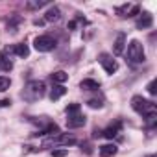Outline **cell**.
<instances>
[{
  "label": "cell",
  "instance_id": "6da1fadb",
  "mask_svg": "<svg viewBox=\"0 0 157 157\" xmlns=\"http://www.w3.org/2000/svg\"><path fill=\"white\" fill-rule=\"evenodd\" d=\"M131 107H133L135 113L142 115L144 120H146L150 126L155 124V118H157V105H155L153 102H150V100H146V98H142V96L137 94V96L131 98Z\"/></svg>",
  "mask_w": 157,
  "mask_h": 157
},
{
  "label": "cell",
  "instance_id": "7a4b0ae2",
  "mask_svg": "<svg viewBox=\"0 0 157 157\" xmlns=\"http://www.w3.org/2000/svg\"><path fill=\"white\" fill-rule=\"evenodd\" d=\"M44 93H46L44 82H41V80H30V82L24 85L21 96H22V100H26V102H37V100H41V98L44 96Z\"/></svg>",
  "mask_w": 157,
  "mask_h": 157
},
{
  "label": "cell",
  "instance_id": "3957f363",
  "mask_svg": "<svg viewBox=\"0 0 157 157\" xmlns=\"http://www.w3.org/2000/svg\"><path fill=\"white\" fill-rule=\"evenodd\" d=\"M144 59H146V54H144V48H142L140 41H131L128 44L126 61L129 65H140V63H144Z\"/></svg>",
  "mask_w": 157,
  "mask_h": 157
},
{
  "label": "cell",
  "instance_id": "277c9868",
  "mask_svg": "<svg viewBox=\"0 0 157 157\" xmlns=\"http://www.w3.org/2000/svg\"><path fill=\"white\" fill-rule=\"evenodd\" d=\"M72 144H76V137L74 135H61V133H57V135H52V139H48L44 144H43V148H50V146H72Z\"/></svg>",
  "mask_w": 157,
  "mask_h": 157
},
{
  "label": "cell",
  "instance_id": "5b68a950",
  "mask_svg": "<svg viewBox=\"0 0 157 157\" xmlns=\"http://www.w3.org/2000/svg\"><path fill=\"white\" fill-rule=\"evenodd\" d=\"M56 44H57V41L52 35H39L33 39V46L37 52H50L56 48Z\"/></svg>",
  "mask_w": 157,
  "mask_h": 157
},
{
  "label": "cell",
  "instance_id": "8992f818",
  "mask_svg": "<svg viewBox=\"0 0 157 157\" xmlns=\"http://www.w3.org/2000/svg\"><path fill=\"white\" fill-rule=\"evenodd\" d=\"M115 13L118 15V17H122V19H129V17H135V15H139L140 13V8L137 6V4H124V6H118V8H115Z\"/></svg>",
  "mask_w": 157,
  "mask_h": 157
},
{
  "label": "cell",
  "instance_id": "52a82bcc",
  "mask_svg": "<svg viewBox=\"0 0 157 157\" xmlns=\"http://www.w3.org/2000/svg\"><path fill=\"white\" fill-rule=\"evenodd\" d=\"M98 61H100V65L104 67V70L107 72V74H113V72H117L118 70V63L113 59V56H109V54H100L98 56Z\"/></svg>",
  "mask_w": 157,
  "mask_h": 157
},
{
  "label": "cell",
  "instance_id": "ba28073f",
  "mask_svg": "<svg viewBox=\"0 0 157 157\" xmlns=\"http://www.w3.org/2000/svg\"><path fill=\"white\" fill-rule=\"evenodd\" d=\"M85 122H87V117H85V115L74 113V115H68V118H67V128H70V129L82 128V126H85Z\"/></svg>",
  "mask_w": 157,
  "mask_h": 157
},
{
  "label": "cell",
  "instance_id": "9c48e42d",
  "mask_svg": "<svg viewBox=\"0 0 157 157\" xmlns=\"http://www.w3.org/2000/svg\"><path fill=\"white\" fill-rule=\"evenodd\" d=\"M140 17L137 19V30H148V28H151V24H153V17H151V13H148V11H144V13H139Z\"/></svg>",
  "mask_w": 157,
  "mask_h": 157
},
{
  "label": "cell",
  "instance_id": "30bf717a",
  "mask_svg": "<svg viewBox=\"0 0 157 157\" xmlns=\"http://www.w3.org/2000/svg\"><path fill=\"white\" fill-rule=\"evenodd\" d=\"M120 131H122V122H120V120H117L115 124L107 126V128H105L104 131H100V133H102V137H105V139H113V137H117Z\"/></svg>",
  "mask_w": 157,
  "mask_h": 157
},
{
  "label": "cell",
  "instance_id": "8fae6325",
  "mask_svg": "<svg viewBox=\"0 0 157 157\" xmlns=\"http://www.w3.org/2000/svg\"><path fill=\"white\" fill-rule=\"evenodd\" d=\"M124 46H126V33H118L113 43V52L117 56H120V54H124Z\"/></svg>",
  "mask_w": 157,
  "mask_h": 157
},
{
  "label": "cell",
  "instance_id": "7c38bea8",
  "mask_svg": "<svg viewBox=\"0 0 157 157\" xmlns=\"http://www.w3.org/2000/svg\"><path fill=\"white\" fill-rule=\"evenodd\" d=\"M61 19V11H59V8H56V6H52L48 11H46V15H44V21L46 22H56V21H59Z\"/></svg>",
  "mask_w": 157,
  "mask_h": 157
},
{
  "label": "cell",
  "instance_id": "4fadbf2b",
  "mask_svg": "<svg viewBox=\"0 0 157 157\" xmlns=\"http://www.w3.org/2000/svg\"><path fill=\"white\" fill-rule=\"evenodd\" d=\"M11 50H13V54H17L19 57H28V56H30V48H28L26 43H19V44H15Z\"/></svg>",
  "mask_w": 157,
  "mask_h": 157
},
{
  "label": "cell",
  "instance_id": "5bb4252c",
  "mask_svg": "<svg viewBox=\"0 0 157 157\" xmlns=\"http://www.w3.org/2000/svg\"><path fill=\"white\" fill-rule=\"evenodd\" d=\"M80 87L83 91H98L100 89V82H96V80H83L80 83Z\"/></svg>",
  "mask_w": 157,
  "mask_h": 157
},
{
  "label": "cell",
  "instance_id": "9a60e30c",
  "mask_svg": "<svg viewBox=\"0 0 157 157\" xmlns=\"http://www.w3.org/2000/svg\"><path fill=\"white\" fill-rule=\"evenodd\" d=\"M65 93H67V89H65L63 85H54V87H52V91H50V100H52V102H56V100H59Z\"/></svg>",
  "mask_w": 157,
  "mask_h": 157
},
{
  "label": "cell",
  "instance_id": "2e32d148",
  "mask_svg": "<svg viewBox=\"0 0 157 157\" xmlns=\"http://www.w3.org/2000/svg\"><path fill=\"white\" fill-rule=\"evenodd\" d=\"M117 153V146L115 144H104L100 146V155L102 157H113Z\"/></svg>",
  "mask_w": 157,
  "mask_h": 157
},
{
  "label": "cell",
  "instance_id": "e0dca14e",
  "mask_svg": "<svg viewBox=\"0 0 157 157\" xmlns=\"http://www.w3.org/2000/svg\"><path fill=\"white\" fill-rule=\"evenodd\" d=\"M50 78H52V82H54V83H65V82L68 80V74L63 72V70H57V72L50 74Z\"/></svg>",
  "mask_w": 157,
  "mask_h": 157
},
{
  "label": "cell",
  "instance_id": "ac0fdd59",
  "mask_svg": "<svg viewBox=\"0 0 157 157\" xmlns=\"http://www.w3.org/2000/svg\"><path fill=\"white\" fill-rule=\"evenodd\" d=\"M0 68H2L4 72H10V70L13 68V63L6 57V54H4V52H0Z\"/></svg>",
  "mask_w": 157,
  "mask_h": 157
},
{
  "label": "cell",
  "instance_id": "d6986e66",
  "mask_svg": "<svg viewBox=\"0 0 157 157\" xmlns=\"http://www.w3.org/2000/svg\"><path fill=\"white\" fill-rule=\"evenodd\" d=\"M48 4H50L48 0H37V2H28L26 8H28V10H39V8H44V6H48Z\"/></svg>",
  "mask_w": 157,
  "mask_h": 157
},
{
  "label": "cell",
  "instance_id": "ffe728a7",
  "mask_svg": "<svg viewBox=\"0 0 157 157\" xmlns=\"http://www.w3.org/2000/svg\"><path fill=\"white\" fill-rule=\"evenodd\" d=\"M10 85H11V80H10V78H6V76H0V93L8 91V89H10Z\"/></svg>",
  "mask_w": 157,
  "mask_h": 157
},
{
  "label": "cell",
  "instance_id": "44dd1931",
  "mask_svg": "<svg viewBox=\"0 0 157 157\" xmlns=\"http://www.w3.org/2000/svg\"><path fill=\"white\" fill-rule=\"evenodd\" d=\"M87 105L93 107V109H100L104 105V100L102 98H91V100H87Z\"/></svg>",
  "mask_w": 157,
  "mask_h": 157
},
{
  "label": "cell",
  "instance_id": "7402d4cb",
  "mask_svg": "<svg viewBox=\"0 0 157 157\" xmlns=\"http://www.w3.org/2000/svg\"><path fill=\"white\" fill-rule=\"evenodd\" d=\"M74 113H80V104H68L67 105V115H74Z\"/></svg>",
  "mask_w": 157,
  "mask_h": 157
},
{
  "label": "cell",
  "instance_id": "603a6c76",
  "mask_svg": "<svg viewBox=\"0 0 157 157\" xmlns=\"http://www.w3.org/2000/svg\"><path fill=\"white\" fill-rule=\"evenodd\" d=\"M68 153L67 148H61V150H52V157H65Z\"/></svg>",
  "mask_w": 157,
  "mask_h": 157
},
{
  "label": "cell",
  "instance_id": "cb8c5ba5",
  "mask_svg": "<svg viewBox=\"0 0 157 157\" xmlns=\"http://www.w3.org/2000/svg\"><path fill=\"white\" fill-rule=\"evenodd\" d=\"M155 85H157V82H155V80H151V82L148 83V93H150V94H157V89H155Z\"/></svg>",
  "mask_w": 157,
  "mask_h": 157
},
{
  "label": "cell",
  "instance_id": "d4e9b609",
  "mask_svg": "<svg viewBox=\"0 0 157 157\" xmlns=\"http://www.w3.org/2000/svg\"><path fill=\"white\" fill-rule=\"evenodd\" d=\"M11 105V100L6 98V100H0V107H10Z\"/></svg>",
  "mask_w": 157,
  "mask_h": 157
},
{
  "label": "cell",
  "instance_id": "484cf974",
  "mask_svg": "<svg viewBox=\"0 0 157 157\" xmlns=\"http://www.w3.org/2000/svg\"><path fill=\"white\" fill-rule=\"evenodd\" d=\"M150 157H155V155H150Z\"/></svg>",
  "mask_w": 157,
  "mask_h": 157
}]
</instances>
